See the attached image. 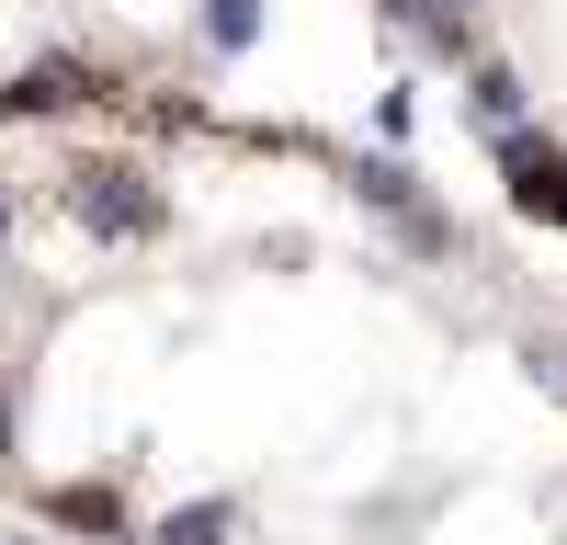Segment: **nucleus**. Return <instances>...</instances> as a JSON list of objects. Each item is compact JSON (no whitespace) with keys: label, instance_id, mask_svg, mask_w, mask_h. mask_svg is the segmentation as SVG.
<instances>
[{"label":"nucleus","instance_id":"39448f33","mask_svg":"<svg viewBox=\"0 0 567 545\" xmlns=\"http://www.w3.org/2000/svg\"><path fill=\"white\" fill-rule=\"evenodd\" d=\"M523 114H534V80H523V69H511V58H465V125H477V136H511Z\"/></svg>","mask_w":567,"mask_h":545},{"label":"nucleus","instance_id":"423d86ee","mask_svg":"<svg viewBox=\"0 0 567 545\" xmlns=\"http://www.w3.org/2000/svg\"><path fill=\"white\" fill-rule=\"evenodd\" d=\"M148 545H239V500H182Z\"/></svg>","mask_w":567,"mask_h":545},{"label":"nucleus","instance_id":"6e6552de","mask_svg":"<svg viewBox=\"0 0 567 545\" xmlns=\"http://www.w3.org/2000/svg\"><path fill=\"white\" fill-rule=\"evenodd\" d=\"M374 136H386V148H409V136H420V91H409V80L374 103Z\"/></svg>","mask_w":567,"mask_h":545},{"label":"nucleus","instance_id":"1a4fd4ad","mask_svg":"<svg viewBox=\"0 0 567 545\" xmlns=\"http://www.w3.org/2000/svg\"><path fill=\"white\" fill-rule=\"evenodd\" d=\"M12 454H23V387L0 376V477H12Z\"/></svg>","mask_w":567,"mask_h":545},{"label":"nucleus","instance_id":"0eeeda50","mask_svg":"<svg viewBox=\"0 0 567 545\" xmlns=\"http://www.w3.org/2000/svg\"><path fill=\"white\" fill-rule=\"evenodd\" d=\"M205 34L227 45V58H250L261 45V0H205Z\"/></svg>","mask_w":567,"mask_h":545},{"label":"nucleus","instance_id":"f03ea898","mask_svg":"<svg viewBox=\"0 0 567 545\" xmlns=\"http://www.w3.org/2000/svg\"><path fill=\"white\" fill-rule=\"evenodd\" d=\"M91 91H103V80H91V69L69 58V45H58V58H23L12 80H0V125H34V114H80Z\"/></svg>","mask_w":567,"mask_h":545},{"label":"nucleus","instance_id":"20e7f679","mask_svg":"<svg viewBox=\"0 0 567 545\" xmlns=\"http://www.w3.org/2000/svg\"><path fill=\"white\" fill-rule=\"evenodd\" d=\"M386 12H398V34H409L432 69H465V58H488V45H477V0H386Z\"/></svg>","mask_w":567,"mask_h":545},{"label":"nucleus","instance_id":"9d476101","mask_svg":"<svg viewBox=\"0 0 567 545\" xmlns=\"http://www.w3.org/2000/svg\"><path fill=\"white\" fill-rule=\"evenodd\" d=\"M556 387H567V352H556Z\"/></svg>","mask_w":567,"mask_h":545},{"label":"nucleus","instance_id":"7ed1b4c3","mask_svg":"<svg viewBox=\"0 0 567 545\" xmlns=\"http://www.w3.org/2000/svg\"><path fill=\"white\" fill-rule=\"evenodd\" d=\"M45 534H91V545H136V512L114 477H58L45 489Z\"/></svg>","mask_w":567,"mask_h":545},{"label":"nucleus","instance_id":"f257e3e1","mask_svg":"<svg viewBox=\"0 0 567 545\" xmlns=\"http://www.w3.org/2000/svg\"><path fill=\"white\" fill-rule=\"evenodd\" d=\"M69 216L91 227V239H136V227H159V194H148V171L91 160V171H69Z\"/></svg>","mask_w":567,"mask_h":545}]
</instances>
